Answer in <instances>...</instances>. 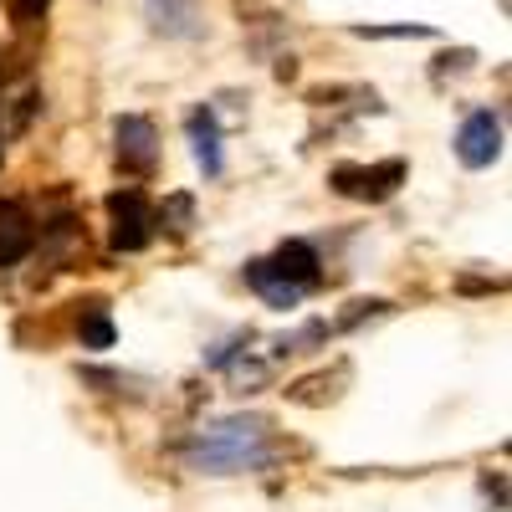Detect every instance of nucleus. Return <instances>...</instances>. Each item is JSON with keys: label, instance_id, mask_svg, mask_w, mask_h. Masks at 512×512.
Returning <instances> with one entry per match:
<instances>
[{"label": "nucleus", "instance_id": "ddd939ff", "mask_svg": "<svg viewBox=\"0 0 512 512\" xmlns=\"http://www.w3.org/2000/svg\"><path fill=\"white\" fill-rule=\"evenodd\" d=\"M390 313H395L390 297H359V303H349V313H338L328 328H333V333H349V328H359V323H369V318H390Z\"/></svg>", "mask_w": 512, "mask_h": 512}, {"label": "nucleus", "instance_id": "20e7f679", "mask_svg": "<svg viewBox=\"0 0 512 512\" xmlns=\"http://www.w3.org/2000/svg\"><path fill=\"white\" fill-rule=\"evenodd\" d=\"M502 144H507V123H502V108H472L456 128V159L461 169H492L502 159Z\"/></svg>", "mask_w": 512, "mask_h": 512}, {"label": "nucleus", "instance_id": "f3484780", "mask_svg": "<svg viewBox=\"0 0 512 512\" xmlns=\"http://www.w3.org/2000/svg\"><path fill=\"white\" fill-rule=\"evenodd\" d=\"M6 11H11L16 26H36L41 16L52 11V0H6Z\"/></svg>", "mask_w": 512, "mask_h": 512}, {"label": "nucleus", "instance_id": "a211bd4d", "mask_svg": "<svg viewBox=\"0 0 512 512\" xmlns=\"http://www.w3.org/2000/svg\"><path fill=\"white\" fill-rule=\"evenodd\" d=\"M482 492H487V502H492L497 512H507V482H502V477H482Z\"/></svg>", "mask_w": 512, "mask_h": 512}, {"label": "nucleus", "instance_id": "423d86ee", "mask_svg": "<svg viewBox=\"0 0 512 512\" xmlns=\"http://www.w3.org/2000/svg\"><path fill=\"white\" fill-rule=\"evenodd\" d=\"M185 134H190V149H195V164L205 180H221L226 175V154H221V118L210 103H200L190 118H185Z\"/></svg>", "mask_w": 512, "mask_h": 512}, {"label": "nucleus", "instance_id": "7ed1b4c3", "mask_svg": "<svg viewBox=\"0 0 512 512\" xmlns=\"http://www.w3.org/2000/svg\"><path fill=\"white\" fill-rule=\"evenodd\" d=\"M108 216H113V226H108V246L113 251L134 256V251H144L154 241V205H149V195L139 185L113 190L108 195Z\"/></svg>", "mask_w": 512, "mask_h": 512}, {"label": "nucleus", "instance_id": "6ab92c4d", "mask_svg": "<svg viewBox=\"0 0 512 512\" xmlns=\"http://www.w3.org/2000/svg\"><path fill=\"white\" fill-rule=\"evenodd\" d=\"M277 77L292 82V77H297V57H277Z\"/></svg>", "mask_w": 512, "mask_h": 512}, {"label": "nucleus", "instance_id": "f03ea898", "mask_svg": "<svg viewBox=\"0 0 512 512\" xmlns=\"http://www.w3.org/2000/svg\"><path fill=\"white\" fill-rule=\"evenodd\" d=\"M405 159H379V164H338L328 185L333 195H344V200H364V205H379V200H390L400 185H405Z\"/></svg>", "mask_w": 512, "mask_h": 512}, {"label": "nucleus", "instance_id": "2eb2a0df", "mask_svg": "<svg viewBox=\"0 0 512 512\" xmlns=\"http://www.w3.org/2000/svg\"><path fill=\"white\" fill-rule=\"evenodd\" d=\"M154 226H175V231H190L195 226V200L180 190V195H169L159 210H154Z\"/></svg>", "mask_w": 512, "mask_h": 512}, {"label": "nucleus", "instance_id": "0eeeda50", "mask_svg": "<svg viewBox=\"0 0 512 512\" xmlns=\"http://www.w3.org/2000/svg\"><path fill=\"white\" fill-rule=\"evenodd\" d=\"M144 16L164 41H195L205 31L200 21V0H144Z\"/></svg>", "mask_w": 512, "mask_h": 512}, {"label": "nucleus", "instance_id": "9d476101", "mask_svg": "<svg viewBox=\"0 0 512 512\" xmlns=\"http://www.w3.org/2000/svg\"><path fill=\"white\" fill-rule=\"evenodd\" d=\"M36 246V221L26 216V210L11 200V205H0V272L6 267H21L26 256Z\"/></svg>", "mask_w": 512, "mask_h": 512}, {"label": "nucleus", "instance_id": "1a4fd4ad", "mask_svg": "<svg viewBox=\"0 0 512 512\" xmlns=\"http://www.w3.org/2000/svg\"><path fill=\"white\" fill-rule=\"evenodd\" d=\"M241 277H246V287H251L256 297H262L267 308H277V313L297 308V303H303V297H308L303 287H292V282H287V277H282V272H277V267L267 262V256H251Z\"/></svg>", "mask_w": 512, "mask_h": 512}, {"label": "nucleus", "instance_id": "9b49d317", "mask_svg": "<svg viewBox=\"0 0 512 512\" xmlns=\"http://www.w3.org/2000/svg\"><path fill=\"white\" fill-rule=\"evenodd\" d=\"M77 344H82V349H93V354H103V349L118 344V328H113V318H108L103 303H93L88 313L77 318Z\"/></svg>", "mask_w": 512, "mask_h": 512}, {"label": "nucleus", "instance_id": "dca6fc26", "mask_svg": "<svg viewBox=\"0 0 512 512\" xmlns=\"http://www.w3.org/2000/svg\"><path fill=\"white\" fill-rule=\"evenodd\" d=\"M246 349H251V328L231 333L226 344H216V349H210V354H205V369H231V364H236V359H241Z\"/></svg>", "mask_w": 512, "mask_h": 512}, {"label": "nucleus", "instance_id": "6e6552de", "mask_svg": "<svg viewBox=\"0 0 512 512\" xmlns=\"http://www.w3.org/2000/svg\"><path fill=\"white\" fill-rule=\"evenodd\" d=\"M267 262L292 282V287H303V292H313L318 282H323V262H318V246L313 241H303V236H292V241H282Z\"/></svg>", "mask_w": 512, "mask_h": 512}, {"label": "nucleus", "instance_id": "f257e3e1", "mask_svg": "<svg viewBox=\"0 0 512 512\" xmlns=\"http://www.w3.org/2000/svg\"><path fill=\"white\" fill-rule=\"evenodd\" d=\"M277 461H282L277 425L272 415H256V410L205 420L185 441V466L195 477H251V472H272Z\"/></svg>", "mask_w": 512, "mask_h": 512}, {"label": "nucleus", "instance_id": "39448f33", "mask_svg": "<svg viewBox=\"0 0 512 512\" xmlns=\"http://www.w3.org/2000/svg\"><path fill=\"white\" fill-rule=\"evenodd\" d=\"M113 159L123 175H154V164H159V128L149 113H118L113 118Z\"/></svg>", "mask_w": 512, "mask_h": 512}, {"label": "nucleus", "instance_id": "4468645a", "mask_svg": "<svg viewBox=\"0 0 512 512\" xmlns=\"http://www.w3.org/2000/svg\"><path fill=\"white\" fill-rule=\"evenodd\" d=\"M354 36L364 41H436L441 31L436 26H415V21H400V26H349Z\"/></svg>", "mask_w": 512, "mask_h": 512}, {"label": "nucleus", "instance_id": "f8f14e48", "mask_svg": "<svg viewBox=\"0 0 512 512\" xmlns=\"http://www.w3.org/2000/svg\"><path fill=\"white\" fill-rule=\"evenodd\" d=\"M333 328L323 323V318H308L303 328H292V333H282L277 344H272V359H287V354H303V349H313V344H323Z\"/></svg>", "mask_w": 512, "mask_h": 512}]
</instances>
